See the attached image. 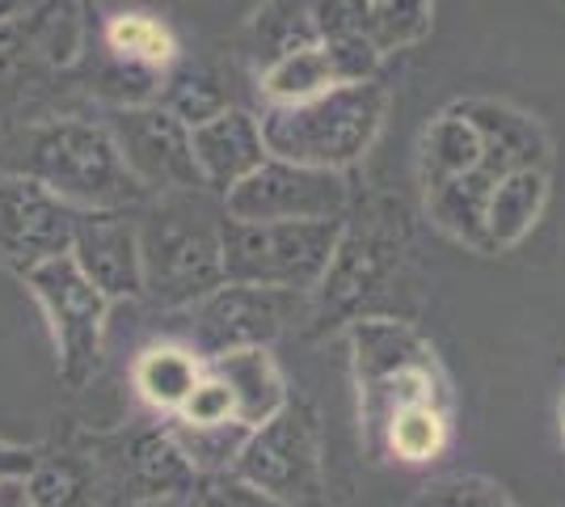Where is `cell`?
Here are the masks:
<instances>
[{
  "label": "cell",
  "mask_w": 565,
  "mask_h": 507,
  "mask_svg": "<svg viewBox=\"0 0 565 507\" xmlns=\"http://www.w3.org/2000/svg\"><path fill=\"white\" fill-rule=\"evenodd\" d=\"M0 169L47 187L76 212H140L152 199L127 169L110 127L85 115L4 123Z\"/></svg>",
  "instance_id": "6da1fadb"
},
{
  "label": "cell",
  "mask_w": 565,
  "mask_h": 507,
  "mask_svg": "<svg viewBox=\"0 0 565 507\" xmlns=\"http://www.w3.org/2000/svg\"><path fill=\"white\" fill-rule=\"evenodd\" d=\"M435 0H266L236 34V51L266 68L279 55L333 39H359L380 55L423 43Z\"/></svg>",
  "instance_id": "7a4b0ae2"
},
{
  "label": "cell",
  "mask_w": 565,
  "mask_h": 507,
  "mask_svg": "<svg viewBox=\"0 0 565 507\" xmlns=\"http://www.w3.org/2000/svg\"><path fill=\"white\" fill-rule=\"evenodd\" d=\"M224 199L212 191L152 194L140 208L143 296L161 309H194L224 288Z\"/></svg>",
  "instance_id": "3957f363"
},
{
  "label": "cell",
  "mask_w": 565,
  "mask_h": 507,
  "mask_svg": "<svg viewBox=\"0 0 565 507\" xmlns=\"http://www.w3.org/2000/svg\"><path fill=\"white\" fill-rule=\"evenodd\" d=\"M351 347L354 389H359V427L367 457L376 453L384 427L409 406H451V389L444 377V363L435 347L423 338V330L405 317L372 314L354 317L347 326Z\"/></svg>",
  "instance_id": "277c9868"
},
{
  "label": "cell",
  "mask_w": 565,
  "mask_h": 507,
  "mask_svg": "<svg viewBox=\"0 0 565 507\" xmlns=\"http://www.w3.org/2000/svg\"><path fill=\"white\" fill-rule=\"evenodd\" d=\"M414 254V229L409 212L397 194H363L354 199L342 233L333 245L326 279L312 292V317L326 326H351L363 317V305L397 288Z\"/></svg>",
  "instance_id": "5b68a950"
},
{
  "label": "cell",
  "mask_w": 565,
  "mask_h": 507,
  "mask_svg": "<svg viewBox=\"0 0 565 507\" xmlns=\"http://www.w3.org/2000/svg\"><path fill=\"white\" fill-rule=\"evenodd\" d=\"M384 110H388V89L380 81H359L305 102H266L258 123L270 157L347 173L376 145Z\"/></svg>",
  "instance_id": "8992f818"
},
{
  "label": "cell",
  "mask_w": 565,
  "mask_h": 507,
  "mask_svg": "<svg viewBox=\"0 0 565 507\" xmlns=\"http://www.w3.org/2000/svg\"><path fill=\"white\" fill-rule=\"evenodd\" d=\"M342 220H254L224 216V279L262 288L317 292L333 258Z\"/></svg>",
  "instance_id": "52a82bcc"
},
{
  "label": "cell",
  "mask_w": 565,
  "mask_h": 507,
  "mask_svg": "<svg viewBox=\"0 0 565 507\" xmlns=\"http://www.w3.org/2000/svg\"><path fill=\"white\" fill-rule=\"evenodd\" d=\"M233 474L262 486L287 507H326V444L312 402L287 398V406L275 419L254 427Z\"/></svg>",
  "instance_id": "ba28073f"
},
{
  "label": "cell",
  "mask_w": 565,
  "mask_h": 507,
  "mask_svg": "<svg viewBox=\"0 0 565 507\" xmlns=\"http://www.w3.org/2000/svg\"><path fill=\"white\" fill-rule=\"evenodd\" d=\"M25 288L47 317L51 342H55V372H60L64 389L68 393L85 389L102 368V338H106L110 300L72 263V254L34 266L25 275Z\"/></svg>",
  "instance_id": "9c48e42d"
},
{
  "label": "cell",
  "mask_w": 565,
  "mask_h": 507,
  "mask_svg": "<svg viewBox=\"0 0 565 507\" xmlns=\"http://www.w3.org/2000/svg\"><path fill=\"white\" fill-rule=\"evenodd\" d=\"M89 9L85 0H43L0 18V97H22L34 85L68 76L85 60Z\"/></svg>",
  "instance_id": "30bf717a"
},
{
  "label": "cell",
  "mask_w": 565,
  "mask_h": 507,
  "mask_svg": "<svg viewBox=\"0 0 565 507\" xmlns=\"http://www.w3.org/2000/svg\"><path fill=\"white\" fill-rule=\"evenodd\" d=\"M312 317V292L262 288V284H224L194 305L190 347L203 360H220L228 351L270 347L282 335L300 330Z\"/></svg>",
  "instance_id": "8fae6325"
},
{
  "label": "cell",
  "mask_w": 565,
  "mask_h": 507,
  "mask_svg": "<svg viewBox=\"0 0 565 507\" xmlns=\"http://www.w3.org/2000/svg\"><path fill=\"white\" fill-rule=\"evenodd\" d=\"M106 486H118L131 504L161 495H194L203 474L190 465L169 423H136L118 432H81L76 440Z\"/></svg>",
  "instance_id": "7c38bea8"
},
{
  "label": "cell",
  "mask_w": 565,
  "mask_h": 507,
  "mask_svg": "<svg viewBox=\"0 0 565 507\" xmlns=\"http://www.w3.org/2000/svg\"><path fill=\"white\" fill-rule=\"evenodd\" d=\"M354 191L338 169H308L296 161L266 157L224 194V212L233 220H347Z\"/></svg>",
  "instance_id": "4fadbf2b"
},
{
  "label": "cell",
  "mask_w": 565,
  "mask_h": 507,
  "mask_svg": "<svg viewBox=\"0 0 565 507\" xmlns=\"http://www.w3.org/2000/svg\"><path fill=\"white\" fill-rule=\"evenodd\" d=\"M106 127L115 136L118 152L127 169L136 173L148 194L173 191H207L203 173L194 161V140L190 127L161 102H140V106H106Z\"/></svg>",
  "instance_id": "5bb4252c"
},
{
  "label": "cell",
  "mask_w": 565,
  "mask_h": 507,
  "mask_svg": "<svg viewBox=\"0 0 565 507\" xmlns=\"http://www.w3.org/2000/svg\"><path fill=\"white\" fill-rule=\"evenodd\" d=\"M76 216L47 187L0 169V266L25 279L34 266L68 254Z\"/></svg>",
  "instance_id": "9a60e30c"
},
{
  "label": "cell",
  "mask_w": 565,
  "mask_h": 507,
  "mask_svg": "<svg viewBox=\"0 0 565 507\" xmlns=\"http://www.w3.org/2000/svg\"><path fill=\"white\" fill-rule=\"evenodd\" d=\"M384 55L359 39H333L317 47H300L279 55L275 64L258 68V89L266 102H305V97L330 94L338 85L376 81Z\"/></svg>",
  "instance_id": "2e32d148"
},
{
  "label": "cell",
  "mask_w": 565,
  "mask_h": 507,
  "mask_svg": "<svg viewBox=\"0 0 565 507\" xmlns=\"http://www.w3.org/2000/svg\"><path fill=\"white\" fill-rule=\"evenodd\" d=\"M68 254L110 305L143 296V254L136 212H81Z\"/></svg>",
  "instance_id": "e0dca14e"
},
{
  "label": "cell",
  "mask_w": 565,
  "mask_h": 507,
  "mask_svg": "<svg viewBox=\"0 0 565 507\" xmlns=\"http://www.w3.org/2000/svg\"><path fill=\"white\" fill-rule=\"evenodd\" d=\"M465 119L477 127L481 136V169L494 173V178H507V173H519V169H548V131L532 115H523L507 102H494V97H465V102H451Z\"/></svg>",
  "instance_id": "ac0fdd59"
},
{
  "label": "cell",
  "mask_w": 565,
  "mask_h": 507,
  "mask_svg": "<svg viewBox=\"0 0 565 507\" xmlns=\"http://www.w3.org/2000/svg\"><path fill=\"white\" fill-rule=\"evenodd\" d=\"M190 140H194V161H199V173H203V187L220 194V199L270 157L266 140H262L258 115H249L241 106H228L224 115L190 127Z\"/></svg>",
  "instance_id": "d6986e66"
},
{
  "label": "cell",
  "mask_w": 565,
  "mask_h": 507,
  "mask_svg": "<svg viewBox=\"0 0 565 507\" xmlns=\"http://www.w3.org/2000/svg\"><path fill=\"white\" fill-rule=\"evenodd\" d=\"M498 178L486 173V169H472V173H460V178H448L439 187H426V220L451 237V242L469 245L477 254H494L490 245V194H494Z\"/></svg>",
  "instance_id": "ffe728a7"
},
{
  "label": "cell",
  "mask_w": 565,
  "mask_h": 507,
  "mask_svg": "<svg viewBox=\"0 0 565 507\" xmlns=\"http://www.w3.org/2000/svg\"><path fill=\"white\" fill-rule=\"evenodd\" d=\"M203 372H207V360L190 342H148L131 363V385L148 411L169 419L186 406Z\"/></svg>",
  "instance_id": "44dd1931"
},
{
  "label": "cell",
  "mask_w": 565,
  "mask_h": 507,
  "mask_svg": "<svg viewBox=\"0 0 565 507\" xmlns=\"http://www.w3.org/2000/svg\"><path fill=\"white\" fill-rule=\"evenodd\" d=\"M212 372L224 377V385L233 389L236 402V423H245L249 432L262 427L266 419L287 406V381H282V368L275 363L270 347H249V351H228L220 360H207Z\"/></svg>",
  "instance_id": "7402d4cb"
},
{
  "label": "cell",
  "mask_w": 565,
  "mask_h": 507,
  "mask_svg": "<svg viewBox=\"0 0 565 507\" xmlns=\"http://www.w3.org/2000/svg\"><path fill=\"white\" fill-rule=\"evenodd\" d=\"M481 136L456 106H448L444 115L426 123L423 145H418V178L426 187H439L448 178H460V173H472L481 169Z\"/></svg>",
  "instance_id": "603a6c76"
},
{
  "label": "cell",
  "mask_w": 565,
  "mask_h": 507,
  "mask_svg": "<svg viewBox=\"0 0 565 507\" xmlns=\"http://www.w3.org/2000/svg\"><path fill=\"white\" fill-rule=\"evenodd\" d=\"M102 51L115 64H127L136 73L166 76L173 68V60H178V39L152 13H115L110 22L102 25Z\"/></svg>",
  "instance_id": "cb8c5ba5"
},
{
  "label": "cell",
  "mask_w": 565,
  "mask_h": 507,
  "mask_svg": "<svg viewBox=\"0 0 565 507\" xmlns=\"http://www.w3.org/2000/svg\"><path fill=\"white\" fill-rule=\"evenodd\" d=\"M544 199H548V169H519L498 178L494 194H490V245L498 250H511L519 245L544 212Z\"/></svg>",
  "instance_id": "d4e9b609"
},
{
  "label": "cell",
  "mask_w": 565,
  "mask_h": 507,
  "mask_svg": "<svg viewBox=\"0 0 565 507\" xmlns=\"http://www.w3.org/2000/svg\"><path fill=\"white\" fill-rule=\"evenodd\" d=\"M25 486L34 507H97L102 474L94 457L81 444H72V448H47Z\"/></svg>",
  "instance_id": "484cf974"
},
{
  "label": "cell",
  "mask_w": 565,
  "mask_h": 507,
  "mask_svg": "<svg viewBox=\"0 0 565 507\" xmlns=\"http://www.w3.org/2000/svg\"><path fill=\"white\" fill-rule=\"evenodd\" d=\"M451 435V406H435V402H423V406H409L401 411L384 435H380L372 461H401V465H426L435 461L444 448H448Z\"/></svg>",
  "instance_id": "4316f807"
},
{
  "label": "cell",
  "mask_w": 565,
  "mask_h": 507,
  "mask_svg": "<svg viewBox=\"0 0 565 507\" xmlns=\"http://www.w3.org/2000/svg\"><path fill=\"white\" fill-rule=\"evenodd\" d=\"M169 432L182 444V453L190 457V465L212 478V474H228L249 440V427L245 423H220V427H186V423H173L169 419Z\"/></svg>",
  "instance_id": "83f0119b"
},
{
  "label": "cell",
  "mask_w": 565,
  "mask_h": 507,
  "mask_svg": "<svg viewBox=\"0 0 565 507\" xmlns=\"http://www.w3.org/2000/svg\"><path fill=\"white\" fill-rule=\"evenodd\" d=\"M157 102L173 110L186 127H199V123L224 115L233 102H228V89L220 85V76L207 73V68H194V73H178L169 76V85H161Z\"/></svg>",
  "instance_id": "f1b7e54d"
},
{
  "label": "cell",
  "mask_w": 565,
  "mask_h": 507,
  "mask_svg": "<svg viewBox=\"0 0 565 507\" xmlns=\"http://www.w3.org/2000/svg\"><path fill=\"white\" fill-rule=\"evenodd\" d=\"M173 423H186V427H220V423H236V402H233V389L224 385V377L212 372V363H207V372H203V381L194 385V393L186 398V406L178 414H169Z\"/></svg>",
  "instance_id": "f546056e"
},
{
  "label": "cell",
  "mask_w": 565,
  "mask_h": 507,
  "mask_svg": "<svg viewBox=\"0 0 565 507\" xmlns=\"http://www.w3.org/2000/svg\"><path fill=\"white\" fill-rule=\"evenodd\" d=\"M409 507H515L507 490L486 478H439L418 490Z\"/></svg>",
  "instance_id": "4dcf8cb0"
},
{
  "label": "cell",
  "mask_w": 565,
  "mask_h": 507,
  "mask_svg": "<svg viewBox=\"0 0 565 507\" xmlns=\"http://www.w3.org/2000/svg\"><path fill=\"white\" fill-rule=\"evenodd\" d=\"M194 504L199 507H287L282 499L275 495H266L262 486L245 483L241 474H212V478H203L199 490H194Z\"/></svg>",
  "instance_id": "1f68e13d"
},
{
  "label": "cell",
  "mask_w": 565,
  "mask_h": 507,
  "mask_svg": "<svg viewBox=\"0 0 565 507\" xmlns=\"http://www.w3.org/2000/svg\"><path fill=\"white\" fill-rule=\"evenodd\" d=\"M43 444H13V440H0V483L9 478H30L34 465L43 461Z\"/></svg>",
  "instance_id": "d6a6232c"
},
{
  "label": "cell",
  "mask_w": 565,
  "mask_h": 507,
  "mask_svg": "<svg viewBox=\"0 0 565 507\" xmlns=\"http://www.w3.org/2000/svg\"><path fill=\"white\" fill-rule=\"evenodd\" d=\"M0 507H34L25 478H9V483H0Z\"/></svg>",
  "instance_id": "836d02e7"
},
{
  "label": "cell",
  "mask_w": 565,
  "mask_h": 507,
  "mask_svg": "<svg viewBox=\"0 0 565 507\" xmlns=\"http://www.w3.org/2000/svg\"><path fill=\"white\" fill-rule=\"evenodd\" d=\"M131 507H199V504H194V495H161V499H140V504Z\"/></svg>",
  "instance_id": "e575fe53"
},
{
  "label": "cell",
  "mask_w": 565,
  "mask_h": 507,
  "mask_svg": "<svg viewBox=\"0 0 565 507\" xmlns=\"http://www.w3.org/2000/svg\"><path fill=\"white\" fill-rule=\"evenodd\" d=\"M34 4H43V0H0V18H9V13H25V9H34Z\"/></svg>",
  "instance_id": "d590c367"
},
{
  "label": "cell",
  "mask_w": 565,
  "mask_h": 507,
  "mask_svg": "<svg viewBox=\"0 0 565 507\" xmlns=\"http://www.w3.org/2000/svg\"><path fill=\"white\" fill-rule=\"evenodd\" d=\"M557 419H562V444H565V393H562V411H557Z\"/></svg>",
  "instance_id": "8d00e7d4"
}]
</instances>
